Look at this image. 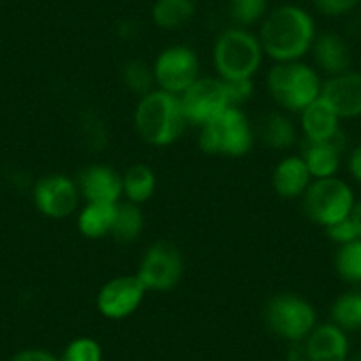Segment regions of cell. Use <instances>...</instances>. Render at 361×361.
Returning <instances> with one entry per match:
<instances>
[{
    "label": "cell",
    "mask_w": 361,
    "mask_h": 361,
    "mask_svg": "<svg viewBox=\"0 0 361 361\" xmlns=\"http://www.w3.org/2000/svg\"><path fill=\"white\" fill-rule=\"evenodd\" d=\"M314 18L298 6H282L271 11L260 27L262 51L275 62L301 61L315 41Z\"/></svg>",
    "instance_id": "cell-1"
},
{
    "label": "cell",
    "mask_w": 361,
    "mask_h": 361,
    "mask_svg": "<svg viewBox=\"0 0 361 361\" xmlns=\"http://www.w3.org/2000/svg\"><path fill=\"white\" fill-rule=\"evenodd\" d=\"M133 124L140 140L152 147L176 144L188 126L179 96L161 89H154L138 98Z\"/></svg>",
    "instance_id": "cell-2"
},
{
    "label": "cell",
    "mask_w": 361,
    "mask_h": 361,
    "mask_svg": "<svg viewBox=\"0 0 361 361\" xmlns=\"http://www.w3.org/2000/svg\"><path fill=\"white\" fill-rule=\"evenodd\" d=\"M267 90L276 105L301 114L321 98L322 82L312 66L296 62H275L267 73Z\"/></svg>",
    "instance_id": "cell-3"
},
{
    "label": "cell",
    "mask_w": 361,
    "mask_h": 361,
    "mask_svg": "<svg viewBox=\"0 0 361 361\" xmlns=\"http://www.w3.org/2000/svg\"><path fill=\"white\" fill-rule=\"evenodd\" d=\"M262 57L259 37L241 27L221 32L213 48V64L218 78L225 82L253 78L262 64Z\"/></svg>",
    "instance_id": "cell-4"
},
{
    "label": "cell",
    "mask_w": 361,
    "mask_h": 361,
    "mask_svg": "<svg viewBox=\"0 0 361 361\" xmlns=\"http://www.w3.org/2000/svg\"><path fill=\"white\" fill-rule=\"evenodd\" d=\"M255 142V133L248 117L238 106H228L225 112L204 124L199 133L200 151L209 156L243 158Z\"/></svg>",
    "instance_id": "cell-5"
},
{
    "label": "cell",
    "mask_w": 361,
    "mask_h": 361,
    "mask_svg": "<svg viewBox=\"0 0 361 361\" xmlns=\"http://www.w3.org/2000/svg\"><path fill=\"white\" fill-rule=\"evenodd\" d=\"M264 321L271 333L282 340L305 342L317 326V312L314 305L293 293H280L264 307Z\"/></svg>",
    "instance_id": "cell-6"
},
{
    "label": "cell",
    "mask_w": 361,
    "mask_h": 361,
    "mask_svg": "<svg viewBox=\"0 0 361 361\" xmlns=\"http://www.w3.org/2000/svg\"><path fill=\"white\" fill-rule=\"evenodd\" d=\"M301 199L308 220L324 228L349 218L356 202L353 188L336 176L314 179Z\"/></svg>",
    "instance_id": "cell-7"
},
{
    "label": "cell",
    "mask_w": 361,
    "mask_h": 361,
    "mask_svg": "<svg viewBox=\"0 0 361 361\" xmlns=\"http://www.w3.org/2000/svg\"><path fill=\"white\" fill-rule=\"evenodd\" d=\"M185 260L172 241H156L147 248L138 264L137 276L142 286L152 293H166L176 289L183 280Z\"/></svg>",
    "instance_id": "cell-8"
},
{
    "label": "cell",
    "mask_w": 361,
    "mask_h": 361,
    "mask_svg": "<svg viewBox=\"0 0 361 361\" xmlns=\"http://www.w3.org/2000/svg\"><path fill=\"white\" fill-rule=\"evenodd\" d=\"M200 62L195 51L185 44H173L159 51L152 64L156 89L180 96L199 78Z\"/></svg>",
    "instance_id": "cell-9"
},
{
    "label": "cell",
    "mask_w": 361,
    "mask_h": 361,
    "mask_svg": "<svg viewBox=\"0 0 361 361\" xmlns=\"http://www.w3.org/2000/svg\"><path fill=\"white\" fill-rule=\"evenodd\" d=\"M179 99L186 123L199 128L211 123L214 117H218L231 106L224 80L209 78V76H199L179 96Z\"/></svg>",
    "instance_id": "cell-10"
},
{
    "label": "cell",
    "mask_w": 361,
    "mask_h": 361,
    "mask_svg": "<svg viewBox=\"0 0 361 361\" xmlns=\"http://www.w3.org/2000/svg\"><path fill=\"white\" fill-rule=\"evenodd\" d=\"M80 190L76 180L66 173H48L39 177L32 188L36 209L50 220H64L80 206Z\"/></svg>",
    "instance_id": "cell-11"
},
{
    "label": "cell",
    "mask_w": 361,
    "mask_h": 361,
    "mask_svg": "<svg viewBox=\"0 0 361 361\" xmlns=\"http://www.w3.org/2000/svg\"><path fill=\"white\" fill-rule=\"evenodd\" d=\"M147 289L137 275H121L109 280L96 294V308L99 314L112 321H121L140 308Z\"/></svg>",
    "instance_id": "cell-12"
},
{
    "label": "cell",
    "mask_w": 361,
    "mask_h": 361,
    "mask_svg": "<svg viewBox=\"0 0 361 361\" xmlns=\"http://www.w3.org/2000/svg\"><path fill=\"white\" fill-rule=\"evenodd\" d=\"M76 185L85 202L119 204L124 195L123 176L105 163L85 166L76 177Z\"/></svg>",
    "instance_id": "cell-13"
},
{
    "label": "cell",
    "mask_w": 361,
    "mask_h": 361,
    "mask_svg": "<svg viewBox=\"0 0 361 361\" xmlns=\"http://www.w3.org/2000/svg\"><path fill=\"white\" fill-rule=\"evenodd\" d=\"M321 98L340 119L361 117V73L345 71L322 83Z\"/></svg>",
    "instance_id": "cell-14"
},
{
    "label": "cell",
    "mask_w": 361,
    "mask_h": 361,
    "mask_svg": "<svg viewBox=\"0 0 361 361\" xmlns=\"http://www.w3.org/2000/svg\"><path fill=\"white\" fill-rule=\"evenodd\" d=\"M303 343L307 361H345L349 354L345 331L333 322L315 326Z\"/></svg>",
    "instance_id": "cell-15"
},
{
    "label": "cell",
    "mask_w": 361,
    "mask_h": 361,
    "mask_svg": "<svg viewBox=\"0 0 361 361\" xmlns=\"http://www.w3.org/2000/svg\"><path fill=\"white\" fill-rule=\"evenodd\" d=\"M312 176L308 172L307 163L301 156H286L276 163L271 185L280 199H300L305 195L307 188L312 183Z\"/></svg>",
    "instance_id": "cell-16"
},
{
    "label": "cell",
    "mask_w": 361,
    "mask_h": 361,
    "mask_svg": "<svg viewBox=\"0 0 361 361\" xmlns=\"http://www.w3.org/2000/svg\"><path fill=\"white\" fill-rule=\"evenodd\" d=\"M343 149H345V135L343 133L329 142H305L301 158L307 163L312 179L335 177L340 169Z\"/></svg>",
    "instance_id": "cell-17"
},
{
    "label": "cell",
    "mask_w": 361,
    "mask_h": 361,
    "mask_svg": "<svg viewBox=\"0 0 361 361\" xmlns=\"http://www.w3.org/2000/svg\"><path fill=\"white\" fill-rule=\"evenodd\" d=\"M300 123L305 142H329L342 135L340 117L322 98L308 105L300 114Z\"/></svg>",
    "instance_id": "cell-18"
},
{
    "label": "cell",
    "mask_w": 361,
    "mask_h": 361,
    "mask_svg": "<svg viewBox=\"0 0 361 361\" xmlns=\"http://www.w3.org/2000/svg\"><path fill=\"white\" fill-rule=\"evenodd\" d=\"M314 59L317 68L328 76L342 75V73L350 71L353 64V55H350L349 47L343 41L342 36L335 32H324L315 37Z\"/></svg>",
    "instance_id": "cell-19"
},
{
    "label": "cell",
    "mask_w": 361,
    "mask_h": 361,
    "mask_svg": "<svg viewBox=\"0 0 361 361\" xmlns=\"http://www.w3.org/2000/svg\"><path fill=\"white\" fill-rule=\"evenodd\" d=\"M117 204L85 202L76 218L78 232L87 239H102L112 232Z\"/></svg>",
    "instance_id": "cell-20"
},
{
    "label": "cell",
    "mask_w": 361,
    "mask_h": 361,
    "mask_svg": "<svg viewBox=\"0 0 361 361\" xmlns=\"http://www.w3.org/2000/svg\"><path fill=\"white\" fill-rule=\"evenodd\" d=\"M259 138L273 151H289L296 144L298 131L286 114L271 112L260 121Z\"/></svg>",
    "instance_id": "cell-21"
},
{
    "label": "cell",
    "mask_w": 361,
    "mask_h": 361,
    "mask_svg": "<svg viewBox=\"0 0 361 361\" xmlns=\"http://www.w3.org/2000/svg\"><path fill=\"white\" fill-rule=\"evenodd\" d=\"M123 190L128 202L144 204L152 199L156 192V173L145 163H135L124 172Z\"/></svg>",
    "instance_id": "cell-22"
},
{
    "label": "cell",
    "mask_w": 361,
    "mask_h": 361,
    "mask_svg": "<svg viewBox=\"0 0 361 361\" xmlns=\"http://www.w3.org/2000/svg\"><path fill=\"white\" fill-rule=\"evenodd\" d=\"M145 227V218L142 213L140 206L133 202H123L121 200L117 204V213H116V221H114V227L110 235L116 239L121 245H131V243L137 241L142 235Z\"/></svg>",
    "instance_id": "cell-23"
},
{
    "label": "cell",
    "mask_w": 361,
    "mask_h": 361,
    "mask_svg": "<svg viewBox=\"0 0 361 361\" xmlns=\"http://www.w3.org/2000/svg\"><path fill=\"white\" fill-rule=\"evenodd\" d=\"M152 22L163 30H176L185 27L195 15L193 0H156L152 6Z\"/></svg>",
    "instance_id": "cell-24"
},
{
    "label": "cell",
    "mask_w": 361,
    "mask_h": 361,
    "mask_svg": "<svg viewBox=\"0 0 361 361\" xmlns=\"http://www.w3.org/2000/svg\"><path fill=\"white\" fill-rule=\"evenodd\" d=\"M331 322L343 331L361 329V290H349L331 305Z\"/></svg>",
    "instance_id": "cell-25"
},
{
    "label": "cell",
    "mask_w": 361,
    "mask_h": 361,
    "mask_svg": "<svg viewBox=\"0 0 361 361\" xmlns=\"http://www.w3.org/2000/svg\"><path fill=\"white\" fill-rule=\"evenodd\" d=\"M123 83L131 94L142 96L149 94L151 90L156 89L154 73H152V66H149L145 61H128L123 66Z\"/></svg>",
    "instance_id": "cell-26"
},
{
    "label": "cell",
    "mask_w": 361,
    "mask_h": 361,
    "mask_svg": "<svg viewBox=\"0 0 361 361\" xmlns=\"http://www.w3.org/2000/svg\"><path fill=\"white\" fill-rule=\"evenodd\" d=\"M335 267L343 282L361 286V238L340 246L336 252Z\"/></svg>",
    "instance_id": "cell-27"
},
{
    "label": "cell",
    "mask_w": 361,
    "mask_h": 361,
    "mask_svg": "<svg viewBox=\"0 0 361 361\" xmlns=\"http://www.w3.org/2000/svg\"><path fill=\"white\" fill-rule=\"evenodd\" d=\"M267 0H231L228 4V15L235 27L253 25L266 16Z\"/></svg>",
    "instance_id": "cell-28"
},
{
    "label": "cell",
    "mask_w": 361,
    "mask_h": 361,
    "mask_svg": "<svg viewBox=\"0 0 361 361\" xmlns=\"http://www.w3.org/2000/svg\"><path fill=\"white\" fill-rule=\"evenodd\" d=\"M103 350L102 345L94 338L89 336H80L73 340L64 350L62 361H102Z\"/></svg>",
    "instance_id": "cell-29"
},
{
    "label": "cell",
    "mask_w": 361,
    "mask_h": 361,
    "mask_svg": "<svg viewBox=\"0 0 361 361\" xmlns=\"http://www.w3.org/2000/svg\"><path fill=\"white\" fill-rule=\"evenodd\" d=\"M225 89H227L231 106L241 109V106L245 105V103H248L253 96V78L231 80V82H225Z\"/></svg>",
    "instance_id": "cell-30"
},
{
    "label": "cell",
    "mask_w": 361,
    "mask_h": 361,
    "mask_svg": "<svg viewBox=\"0 0 361 361\" xmlns=\"http://www.w3.org/2000/svg\"><path fill=\"white\" fill-rule=\"evenodd\" d=\"M326 234H328V238L331 239L333 243H336V245H347V243L354 241V239H360V235H357L356 228H354L353 221H350V218H345V220L338 221V224L331 225V227L326 228Z\"/></svg>",
    "instance_id": "cell-31"
},
{
    "label": "cell",
    "mask_w": 361,
    "mask_h": 361,
    "mask_svg": "<svg viewBox=\"0 0 361 361\" xmlns=\"http://www.w3.org/2000/svg\"><path fill=\"white\" fill-rule=\"evenodd\" d=\"M360 0H315L319 11L326 16H343L353 11Z\"/></svg>",
    "instance_id": "cell-32"
},
{
    "label": "cell",
    "mask_w": 361,
    "mask_h": 361,
    "mask_svg": "<svg viewBox=\"0 0 361 361\" xmlns=\"http://www.w3.org/2000/svg\"><path fill=\"white\" fill-rule=\"evenodd\" d=\"M11 361H59L57 357L51 356L48 350L43 349H25L16 353L11 357Z\"/></svg>",
    "instance_id": "cell-33"
},
{
    "label": "cell",
    "mask_w": 361,
    "mask_h": 361,
    "mask_svg": "<svg viewBox=\"0 0 361 361\" xmlns=\"http://www.w3.org/2000/svg\"><path fill=\"white\" fill-rule=\"evenodd\" d=\"M347 169H349L350 177L361 185V144L350 151L349 159H347Z\"/></svg>",
    "instance_id": "cell-34"
},
{
    "label": "cell",
    "mask_w": 361,
    "mask_h": 361,
    "mask_svg": "<svg viewBox=\"0 0 361 361\" xmlns=\"http://www.w3.org/2000/svg\"><path fill=\"white\" fill-rule=\"evenodd\" d=\"M287 361H307V353H305L303 342L289 343V350H287Z\"/></svg>",
    "instance_id": "cell-35"
},
{
    "label": "cell",
    "mask_w": 361,
    "mask_h": 361,
    "mask_svg": "<svg viewBox=\"0 0 361 361\" xmlns=\"http://www.w3.org/2000/svg\"><path fill=\"white\" fill-rule=\"evenodd\" d=\"M349 218H350V221H353L354 228H356L357 235H360V238H361V199L354 202L353 211H350Z\"/></svg>",
    "instance_id": "cell-36"
},
{
    "label": "cell",
    "mask_w": 361,
    "mask_h": 361,
    "mask_svg": "<svg viewBox=\"0 0 361 361\" xmlns=\"http://www.w3.org/2000/svg\"><path fill=\"white\" fill-rule=\"evenodd\" d=\"M350 30H353L354 36H357L361 39V16H357V18L354 20L353 25H350Z\"/></svg>",
    "instance_id": "cell-37"
},
{
    "label": "cell",
    "mask_w": 361,
    "mask_h": 361,
    "mask_svg": "<svg viewBox=\"0 0 361 361\" xmlns=\"http://www.w3.org/2000/svg\"><path fill=\"white\" fill-rule=\"evenodd\" d=\"M353 361H361V353H357V354H356V356H354V357H353Z\"/></svg>",
    "instance_id": "cell-38"
},
{
    "label": "cell",
    "mask_w": 361,
    "mask_h": 361,
    "mask_svg": "<svg viewBox=\"0 0 361 361\" xmlns=\"http://www.w3.org/2000/svg\"><path fill=\"white\" fill-rule=\"evenodd\" d=\"M59 361H62V360H59Z\"/></svg>",
    "instance_id": "cell-39"
}]
</instances>
